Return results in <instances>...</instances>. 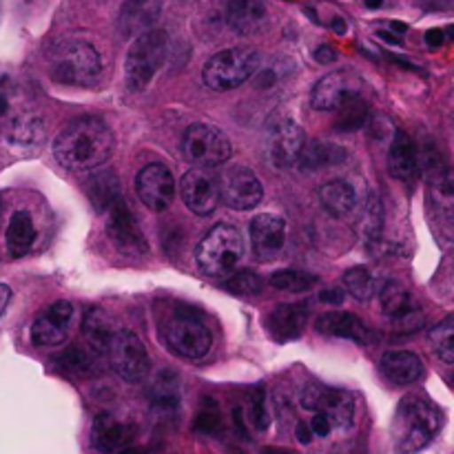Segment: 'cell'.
<instances>
[{
    "instance_id": "40",
    "label": "cell",
    "mask_w": 454,
    "mask_h": 454,
    "mask_svg": "<svg viewBox=\"0 0 454 454\" xmlns=\"http://www.w3.org/2000/svg\"><path fill=\"white\" fill-rule=\"evenodd\" d=\"M44 137V127L40 120H18L12 129V140L18 145L35 146L40 145Z\"/></svg>"
},
{
    "instance_id": "14",
    "label": "cell",
    "mask_w": 454,
    "mask_h": 454,
    "mask_svg": "<svg viewBox=\"0 0 454 454\" xmlns=\"http://www.w3.org/2000/svg\"><path fill=\"white\" fill-rule=\"evenodd\" d=\"M106 213V233H109L111 242L127 255H140L146 253V239L142 235L137 220L133 217L131 208L124 202L122 195L109 202L105 208Z\"/></svg>"
},
{
    "instance_id": "24",
    "label": "cell",
    "mask_w": 454,
    "mask_h": 454,
    "mask_svg": "<svg viewBox=\"0 0 454 454\" xmlns=\"http://www.w3.org/2000/svg\"><path fill=\"white\" fill-rule=\"evenodd\" d=\"M315 328L322 335L341 337V340H350L359 346L368 344V337H371L366 324L353 313H324L319 315Z\"/></svg>"
},
{
    "instance_id": "3",
    "label": "cell",
    "mask_w": 454,
    "mask_h": 454,
    "mask_svg": "<svg viewBox=\"0 0 454 454\" xmlns=\"http://www.w3.org/2000/svg\"><path fill=\"white\" fill-rule=\"evenodd\" d=\"M47 67L56 82L82 87L96 82L102 71V60L91 44L69 38L53 44L47 56Z\"/></svg>"
},
{
    "instance_id": "25",
    "label": "cell",
    "mask_w": 454,
    "mask_h": 454,
    "mask_svg": "<svg viewBox=\"0 0 454 454\" xmlns=\"http://www.w3.org/2000/svg\"><path fill=\"white\" fill-rule=\"evenodd\" d=\"M388 171L397 180H412L419 171V158H417L415 142L403 131H397L388 151Z\"/></svg>"
},
{
    "instance_id": "13",
    "label": "cell",
    "mask_w": 454,
    "mask_h": 454,
    "mask_svg": "<svg viewBox=\"0 0 454 454\" xmlns=\"http://www.w3.org/2000/svg\"><path fill=\"white\" fill-rule=\"evenodd\" d=\"M220 189V200L235 211H251L262 202V182L257 180L255 173L247 167H231L217 180Z\"/></svg>"
},
{
    "instance_id": "8",
    "label": "cell",
    "mask_w": 454,
    "mask_h": 454,
    "mask_svg": "<svg viewBox=\"0 0 454 454\" xmlns=\"http://www.w3.org/2000/svg\"><path fill=\"white\" fill-rule=\"evenodd\" d=\"M105 355L111 368L129 384H140L151 372V359L146 346L133 331H114L106 341Z\"/></svg>"
},
{
    "instance_id": "34",
    "label": "cell",
    "mask_w": 454,
    "mask_h": 454,
    "mask_svg": "<svg viewBox=\"0 0 454 454\" xmlns=\"http://www.w3.org/2000/svg\"><path fill=\"white\" fill-rule=\"evenodd\" d=\"M171 377L173 375H168V372L160 375L153 390H151V406L158 412H173L177 408V402H180V397H177V384Z\"/></svg>"
},
{
    "instance_id": "30",
    "label": "cell",
    "mask_w": 454,
    "mask_h": 454,
    "mask_svg": "<svg viewBox=\"0 0 454 454\" xmlns=\"http://www.w3.org/2000/svg\"><path fill=\"white\" fill-rule=\"evenodd\" d=\"M362 233L368 247L380 242L381 233H384V208H381V202L377 195H371V200L364 204Z\"/></svg>"
},
{
    "instance_id": "22",
    "label": "cell",
    "mask_w": 454,
    "mask_h": 454,
    "mask_svg": "<svg viewBox=\"0 0 454 454\" xmlns=\"http://www.w3.org/2000/svg\"><path fill=\"white\" fill-rule=\"evenodd\" d=\"M224 18L231 29L239 35H253L264 27V0H224Z\"/></svg>"
},
{
    "instance_id": "23",
    "label": "cell",
    "mask_w": 454,
    "mask_h": 454,
    "mask_svg": "<svg viewBox=\"0 0 454 454\" xmlns=\"http://www.w3.org/2000/svg\"><path fill=\"white\" fill-rule=\"evenodd\" d=\"M381 375L395 386H408L419 381L424 375V362L419 355L408 353V350H393L381 357Z\"/></svg>"
},
{
    "instance_id": "16",
    "label": "cell",
    "mask_w": 454,
    "mask_h": 454,
    "mask_svg": "<svg viewBox=\"0 0 454 454\" xmlns=\"http://www.w3.org/2000/svg\"><path fill=\"white\" fill-rule=\"evenodd\" d=\"M180 193L186 208L200 217L211 215L220 204V189H217L215 176L202 167L191 168L182 176Z\"/></svg>"
},
{
    "instance_id": "36",
    "label": "cell",
    "mask_w": 454,
    "mask_h": 454,
    "mask_svg": "<svg viewBox=\"0 0 454 454\" xmlns=\"http://www.w3.org/2000/svg\"><path fill=\"white\" fill-rule=\"evenodd\" d=\"M315 284H317V278H315V275L304 273V270H293V269L278 270V273H273V278H270V286L286 293L310 291Z\"/></svg>"
},
{
    "instance_id": "42",
    "label": "cell",
    "mask_w": 454,
    "mask_h": 454,
    "mask_svg": "<svg viewBox=\"0 0 454 454\" xmlns=\"http://www.w3.org/2000/svg\"><path fill=\"white\" fill-rule=\"evenodd\" d=\"M58 362H60V366L65 368L67 372H78V375H84V372H89V368L93 366L89 353H84V350L80 348H69Z\"/></svg>"
},
{
    "instance_id": "50",
    "label": "cell",
    "mask_w": 454,
    "mask_h": 454,
    "mask_svg": "<svg viewBox=\"0 0 454 454\" xmlns=\"http://www.w3.org/2000/svg\"><path fill=\"white\" fill-rule=\"evenodd\" d=\"M333 29H335L337 34H344V31H346V22L341 20V18H335V20H333Z\"/></svg>"
},
{
    "instance_id": "20",
    "label": "cell",
    "mask_w": 454,
    "mask_h": 454,
    "mask_svg": "<svg viewBox=\"0 0 454 454\" xmlns=\"http://www.w3.org/2000/svg\"><path fill=\"white\" fill-rule=\"evenodd\" d=\"M133 434V426L122 424L109 412H100L91 426V446L100 454H114L124 450L131 443Z\"/></svg>"
},
{
    "instance_id": "29",
    "label": "cell",
    "mask_w": 454,
    "mask_h": 454,
    "mask_svg": "<svg viewBox=\"0 0 454 454\" xmlns=\"http://www.w3.org/2000/svg\"><path fill=\"white\" fill-rule=\"evenodd\" d=\"M380 300H381V310H384L390 319L402 317V315H406L408 310L415 309L408 288L403 286V284L395 282V279H390V282H386L384 286H381Z\"/></svg>"
},
{
    "instance_id": "2",
    "label": "cell",
    "mask_w": 454,
    "mask_h": 454,
    "mask_svg": "<svg viewBox=\"0 0 454 454\" xmlns=\"http://www.w3.org/2000/svg\"><path fill=\"white\" fill-rule=\"evenodd\" d=\"M442 408L424 397L402 399L395 411L393 426H390V437H393L395 454H417L433 443V439L443 428Z\"/></svg>"
},
{
    "instance_id": "45",
    "label": "cell",
    "mask_w": 454,
    "mask_h": 454,
    "mask_svg": "<svg viewBox=\"0 0 454 454\" xmlns=\"http://www.w3.org/2000/svg\"><path fill=\"white\" fill-rule=\"evenodd\" d=\"M315 58H317V62H322V65H331V62L337 60V51L331 44H322L319 49H315Z\"/></svg>"
},
{
    "instance_id": "27",
    "label": "cell",
    "mask_w": 454,
    "mask_h": 454,
    "mask_svg": "<svg viewBox=\"0 0 454 454\" xmlns=\"http://www.w3.org/2000/svg\"><path fill=\"white\" fill-rule=\"evenodd\" d=\"M35 242V226L31 220V213L25 208H18L12 215L7 226V253L12 257H22L29 253Z\"/></svg>"
},
{
    "instance_id": "9",
    "label": "cell",
    "mask_w": 454,
    "mask_h": 454,
    "mask_svg": "<svg viewBox=\"0 0 454 454\" xmlns=\"http://www.w3.org/2000/svg\"><path fill=\"white\" fill-rule=\"evenodd\" d=\"M304 129L291 118H273L262 136V153L273 168H288L304 151Z\"/></svg>"
},
{
    "instance_id": "33",
    "label": "cell",
    "mask_w": 454,
    "mask_h": 454,
    "mask_svg": "<svg viewBox=\"0 0 454 454\" xmlns=\"http://www.w3.org/2000/svg\"><path fill=\"white\" fill-rule=\"evenodd\" d=\"M344 284L346 291L357 301H368L375 295V279H372V273L366 266H353L350 270H346Z\"/></svg>"
},
{
    "instance_id": "53",
    "label": "cell",
    "mask_w": 454,
    "mask_h": 454,
    "mask_svg": "<svg viewBox=\"0 0 454 454\" xmlns=\"http://www.w3.org/2000/svg\"><path fill=\"white\" fill-rule=\"evenodd\" d=\"M114 454H140V452H136V450H120V452H114Z\"/></svg>"
},
{
    "instance_id": "47",
    "label": "cell",
    "mask_w": 454,
    "mask_h": 454,
    "mask_svg": "<svg viewBox=\"0 0 454 454\" xmlns=\"http://www.w3.org/2000/svg\"><path fill=\"white\" fill-rule=\"evenodd\" d=\"M426 44H428L430 49H437L443 44V31L442 29H430L428 34H426Z\"/></svg>"
},
{
    "instance_id": "15",
    "label": "cell",
    "mask_w": 454,
    "mask_h": 454,
    "mask_svg": "<svg viewBox=\"0 0 454 454\" xmlns=\"http://www.w3.org/2000/svg\"><path fill=\"white\" fill-rule=\"evenodd\" d=\"M136 191L137 198L142 200L146 208L155 213L167 211L176 198V182H173V173L168 171L167 164L153 162L149 167L142 168L136 177Z\"/></svg>"
},
{
    "instance_id": "6",
    "label": "cell",
    "mask_w": 454,
    "mask_h": 454,
    "mask_svg": "<svg viewBox=\"0 0 454 454\" xmlns=\"http://www.w3.org/2000/svg\"><path fill=\"white\" fill-rule=\"evenodd\" d=\"M168 56V35L162 29H149L136 35L124 62V75L131 91H142L155 78Z\"/></svg>"
},
{
    "instance_id": "32",
    "label": "cell",
    "mask_w": 454,
    "mask_h": 454,
    "mask_svg": "<svg viewBox=\"0 0 454 454\" xmlns=\"http://www.w3.org/2000/svg\"><path fill=\"white\" fill-rule=\"evenodd\" d=\"M428 340L442 362H446V364L454 362V317L452 315H448L443 322H439L437 326L430 331Z\"/></svg>"
},
{
    "instance_id": "28",
    "label": "cell",
    "mask_w": 454,
    "mask_h": 454,
    "mask_svg": "<svg viewBox=\"0 0 454 454\" xmlns=\"http://www.w3.org/2000/svg\"><path fill=\"white\" fill-rule=\"evenodd\" d=\"M346 151L341 146L333 145V142H313L306 151L300 153V167L304 171H322V168L335 167V164L344 162Z\"/></svg>"
},
{
    "instance_id": "5",
    "label": "cell",
    "mask_w": 454,
    "mask_h": 454,
    "mask_svg": "<svg viewBox=\"0 0 454 454\" xmlns=\"http://www.w3.org/2000/svg\"><path fill=\"white\" fill-rule=\"evenodd\" d=\"M244 255V239L235 226L217 224L198 244L195 260L208 278H226L238 269Z\"/></svg>"
},
{
    "instance_id": "54",
    "label": "cell",
    "mask_w": 454,
    "mask_h": 454,
    "mask_svg": "<svg viewBox=\"0 0 454 454\" xmlns=\"http://www.w3.org/2000/svg\"><path fill=\"white\" fill-rule=\"evenodd\" d=\"M337 454H348V452H337Z\"/></svg>"
},
{
    "instance_id": "44",
    "label": "cell",
    "mask_w": 454,
    "mask_h": 454,
    "mask_svg": "<svg viewBox=\"0 0 454 454\" xmlns=\"http://www.w3.org/2000/svg\"><path fill=\"white\" fill-rule=\"evenodd\" d=\"M310 430H313V434H317V437H328L333 430V426L328 424V419L324 415H319V412H315V417L310 419Z\"/></svg>"
},
{
    "instance_id": "46",
    "label": "cell",
    "mask_w": 454,
    "mask_h": 454,
    "mask_svg": "<svg viewBox=\"0 0 454 454\" xmlns=\"http://www.w3.org/2000/svg\"><path fill=\"white\" fill-rule=\"evenodd\" d=\"M319 300L324 301V304H341V301H344V293L341 291H335V288H333V291H324L322 295H319Z\"/></svg>"
},
{
    "instance_id": "7",
    "label": "cell",
    "mask_w": 454,
    "mask_h": 454,
    "mask_svg": "<svg viewBox=\"0 0 454 454\" xmlns=\"http://www.w3.org/2000/svg\"><path fill=\"white\" fill-rule=\"evenodd\" d=\"M260 69V53L251 47H233L215 53L204 65L202 80L213 91H231Z\"/></svg>"
},
{
    "instance_id": "51",
    "label": "cell",
    "mask_w": 454,
    "mask_h": 454,
    "mask_svg": "<svg viewBox=\"0 0 454 454\" xmlns=\"http://www.w3.org/2000/svg\"><path fill=\"white\" fill-rule=\"evenodd\" d=\"M262 454H295V452L284 450V448H264V450H262Z\"/></svg>"
},
{
    "instance_id": "49",
    "label": "cell",
    "mask_w": 454,
    "mask_h": 454,
    "mask_svg": "<svg viewBox=\"0 0 454 454\" xmlns=\"http://www.w3.org/2000/svg\"><path fill=\"white\" fill-rule=\"evenodd\" d=\"M9 301H12V288L0 284V317H3V313L7 310Z\"/></svg>"
},
{
    "instance_id": "21",
    "label": "cell",
    "mask_w": 454,
    "mask_h": 454,
    "mask_svg": "<svg viewBox=\"0 0 454 454\" xmlns=\"http://www.w3.org/2000/svg\"><path fill=\"white\" fill-rule=\"evenodd\" d=\"M309 324V306L306 304H279L273 313L266 317V331L270 333L275 341L286 344V341L300 340Z\"/></svg>"
},
{
    "instance_id": "10",
    "label": "cell",
    "mask_w": 454,
    "mask_h": 454,
    "mask_svg": "<svg viewBox=\"0 0 454 454\" xmlns=\"http://www.w3.org/2000/svg\"><path fill=\"white\" fill-rule=\"evenodd\" d=\"M231 142L224 131L207 122H195L182 136V155L195 167H222L231 158Z\"/></svg>"
},
{
    "instance_id": "31",
    "label": "cell",
    "mask_w": 454,
    "mask_h": 454,
    "mask_svg": "<svg viewBox=\"0 0 454 454\" xmlns=\"http://www.w3.org/2000/svg\"><path fill=\"white\" fill-rule=\"evenodd\" d=\"M89 198L93 200V204L98 207V211H105L109 207V202H114L120 195V184L114 177V173L105 171L100 176H96L93 180H89Z\"/></svg>"
},
{
    "instance_id": "39",
    "label": "cell",
    "mask_w": 454,
    "mask_h": 454,
    "mask_svg": "<svg viewBox=\"0 0 454 454\" xmlns=\"http://www.w3.org/2000/svg\"><path fill=\"white\" fill-rule=\"evenodd\" d=\"M195 430L202 434H220L222 430V415L220 408L213 399H204L202 408H200L198 417H195Z\"/></svg>"
},
{
    "instance_id": "26",
    "label": "cell",
    "mask_w": 454,
    "mask_h": 454,
    "mask_svg": "<svg viewBox=\"0 0 454 454\" xmlns=\"http://www.w3.org/2000/svg\"><path fill=\"white\" fill-rule=\"evenodd\" d=\"M319 202L331 215L348 217L359 207V193L353 182L333 180L319 189Z\"/></svg>"
},
{
    "instance_id": "37",
    "label": "cell",
    "mask_w": 454,
    "mask_h": 454,
    "mask_svg": "<svg viewBox=\"0 0 454 454\" xmlns=\"http://www.w3.org/2000/svg\"><path fill=\"white\" fill-rule=\"evenodd\" d=\"M111 333L114 331L109 328L106 319L102 317V313L87 315V319H84V340H87V344L91 346L93 353H100V355L105 353Z\"/></svg>"
},
{
    "instance_id": "35",
    "label": "cell",
    "mask_w": 454,
    "mask_h": 454,
    "mask_svg": "<svg viewBox=\"0 0 454 454\" xmlns=\"http://www.w3.org/2000/svg\"><path fill=\"white\" fill-rule=\"evenodd\" d=\"M337 111H340V118H337L335 127L340 131H355V129L364 127L368 120V102L364 100V96L353 98Z\"/></svg>"
},
{
    "instance_id": "11",
    "label": "cell",
    "mask_w": 454,
    "mask_h": 454,
    "mask_svg": "<svg viewBox=\"0 0 454 454\" xmlns=\"http://www.w3.org/2000/svg\"><path fill=\"white\" fill-rule=\"evenodd\" d=\"M300 402L306 411L319 412L328 419L333 428L348 430L355 419V399L353 395L341 388H328V386L309 384L300 395Z\"/></svg>"
},
{
    "instance_id": "4",
    "label": "cell",
    "mask_w": 454,
    "mask_h": 454,
    "mask_svg": "<svg viewBox=\"0 0 454 454\" xmlns=\"http://www.w3.org/2000/svg\"><path fill=\"white\" fill-rule=\"evenodd\" d=\"M164 344L182 359L207 357L213 346V335L200 315L191 313L186 306H176L167 317L162 319Z\"/></svg>"
},
{
    "instance_id": "48",
    "label": "cell",
    "mask_w": 454,
    "mask_h": 454,
    "mask_svg": "<svg viewBox=\"0 0 454 454\" xmlns=\"http://www.w3.org/2000/svg\"><path fill=\"white\" fill-rule=\"evenodd\" d=\"M295 433H297V439H300L301 443L313 442V430H310V426L304 424V421H301V424H297Z\"/></svg>"
},
{
    "instance_id": "17",
    "label": "cell",
    "mask_w": 454,
    "mask_h": 454,
    "mask_svg": "<svg viewBox=\"0 0 454 454\" xmlns=\"http://www.w3.org/2000/svg\"><path fill=\"white\" fill-rule=\"evenodd\" d=\"M71 319H74V306L71 301H56L49 306L43 315L31 326V341L38 348H56L65 344L69 337Z\"/></svg>"
},
{
    "instance_id": "1",
    "label": "cell",
    "mask_w": 454,
    "mask_h": 454,
    "mask_svg": "<svg viewBox=\"0 0 454 454\" xmlns=\"http://www.w3.org/2000/svg\"><path fill=\"white\" fill-rule=\"evenodd\" d=\"M114 151V133L96 115L75 118L53 140V155L67 171L84 173L102 167Z\"/></svg>"
},
{
    "instance_id": "38",
    "label": "cell",
    "mask_w": 454,
    "mask_h": 454,
    "mask_svg": "<svg viewBox=\"0 0 454 454\" xmlns=\"http://www.w3.org/2000/svg\"><path fill=\"white\" fill-rule=\"evenodd\" d=\"M226 291L239 297H253L262 293V279L253 270H238V273L226 275Z\"/></svg>"
},
{
    "instance_id": "43",
    "label": "cell",
    "mask_w": 454,
    "mask_h": 454,
    "mask_svg": "<svg viewBox=\"0 0 454 454\" xmlns=\"http://www.w3.org/2000/svg\"><path fill=\"white\" fill-rule=\"evenodd\" d=\"M393 322L397 324V328L402 333H415L424 326V313H421V310L415 306V309L408 310V313L402 315V317L393 319Z\"/></svg>"
},
{
    "instance_id": "52",
    "label": "cell",
    "mask_w": 454,
    "mask_h": 454,
    "mask_svg": "<svg viewBox=\"0 0 454 454\" xmlns=\"http://www.w3.org/2000/svg\"><path fill=\"white\" fill-rule=\"evenodd\" d=\"M381 4H384V0H366V7H371V9L381 7Z\"/></svg>"
},
{
    "instance_id": "19",
    "label": "cell",
    "mask_w": 454,
    "mask_h": 454,
    "mask_svg": "<svg viewBox=\"0 0 454 454\" xmlns=\"http://www.w3.org/2000/svg\"><path fill=\"white\" fill-rule=\"evenodd\" d=\"M164 0H122L118 13V29L124 38H136L153 29Z\"/></svg>"
},
{
    "instance_id": "18",
    "label": "cell",
    "mask_w": 454,
    "mask_h": 454,
    "mask_svg": "<svg viewBox=\"0 0 454 454\" xmlns=\"http://www.w3.org/2000/svg\"><path fill=\"white\" fill-rule=\"evenodd\" d=\"M286 242V222L279 215L260 213L251 222V244L255 257L262 262H270L279 255Z\"/></svg>"
},
{
    "instance_id": "41",
    "label": "cell",
    "mask_w": 454,
    "mask_h": 454,
    "mask_svg": "<svg viewBox=\"0 0 454 454\" xmlns=\"http://www.w3.org/2000/svg\"><path fill=\"white\" fill-rule=\"evenodd\" d=\"M251 419L257 430H266L270 426L269 411H266V395L262 386H257L251 395Z\"/></svg>"
},
{
    "instance_id": "12",
    "label": "cell",
    "mask_w": 454,
    "mask_h": 454,
    "mask_svg": "<svg viewBox=\"0 0 454 454\" xmlns=\"http://www.w3.org/2000/svg\"><path fill=\"white\" fill-rule=\"evenodd\" d=\"M366 82L355 71L340 69L324 75L310 91V105L317 111H337L353 98L364 96Z\"/></svg>"
}]
</instances>
